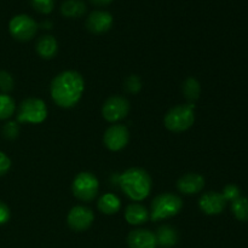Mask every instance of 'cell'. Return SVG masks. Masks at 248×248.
Segmentation results:
<instances>
[{"mask_svg": "<svg viewBox=\"0 0 248 248\" xmlns=\"http://www.w3.org/2000/svg\"><path fill=\"white\" fill-rule=\"evenodd\" d=\"M203 186H205V179L198 173H186L177 182L178 190L186 195L198 194L199 191L202 190Z\"/></svg>", "mask_w": 248, "mask_h": 248, "instance_id": "obj_14", "label": "cell"}, {"mask_svg": "<svg viewBox=\"0 0 248 248\" xmlns=\"http://www.w3.org/2000/svg\"><path fill=\"white\" fill-rule=\"evenodd\" d=\"M10 219V210L2 201H0V225L5 224Z\"/></svg>", "mask_w": 248, "mask_h": 248, "instance_id": "obj_29", "label": "cell"}, {"mask_svg": "<svg viewBox=\"0 0 248 248\" xmlns=\"http://www.w3.org/2000/svg\"><path fill=\"white\" fill-rule=\"evenodd\" d=\"M130 140V133L126 126L113 125L106 131L103 142L106 147L111 152H119L127 145Z\"/></svg>", "mask_w": 248, "mask_h": 248, "instance_id": "obj_9", "label": "cell"}, {"mask_svg": "<svg viewBox=\"0 0 248 248\" xmlns=\"http://www.w3.org/2000/svg\"><path fill=\"white\" fill-rule=\"evenodd\" d=\"M232 211L235 217L241 222H248V199L241 198L232 202Z\"/></svg>", "mask_w": 248, "mask_h": 248, "instance_id": "obj_21", "label": "cell"}, {"mask_svg": "<svg viewBox=\"0 0 248 248\" xmlns=\"http://www.w3.org/2000/svg\"><path fill=\"white\" fill-rule=\"evenodd\" d=\"M182 207L183 202L179 196L173 194H161L153 200L150 218L153 220L167 219L176 216Z\"/></svg>", "mask_w": 248, "mask_h": 248, "instance_id": "obj_4", "label": "cell"}, {"mask_svg": "<svg viewBox=\"0 0 248 248\" xmlns=\"http://www.w3.org/2000/svg\"><path fill=\"white\" fill-rule=\"evenodd\" d=\"M155 237H156L157 245L165 248H170L173 247L178 241V232L170 225H162L157 229Z\"/></svg>", "mask_w": 248, "mask_h": 248, "instance_id": "obj_17", "label": "cell"}, {"mask_svg": "<svg viewBox=\"0 0 248 248\" xmlns=\"http://www.w3.org/2000/svg\"><path fill=\"white\" fill-rule=\"evenodd\" d=\"M61 11L65 17H80L86 12V5L82 0H64Z\"/></svg>", "mask_w": 248, "mask_h": 248, "instance_id": "obj_18", "label": "cell"}, {"mask_svg": "<svg viewBox=\"0 0 248 248\" xmlns=\"http://www.w3.org/2000/svg\"><path fill=\"white\" fill-rule=\"evenodd\" d=\"M10 167H11V160L9 159L6 154L0 152V176H4L5 173H7Z\"/></svg>", "mask_w": 248, "mask_h": 248, "instance_id": "obj_28", "label": "cell"}, {"mask_svg": "<svg viewBox=\"0 0 248 248\" xmlns=\"http://www.w3.org/2000/svg\"><path fill=\"white\" fill-rule=\"evenodd\" d=\"M84 89L81 74L75 70H65L51 82V97L61 108H72L80 101Z\"/></svg>", "mask_w": 248, "mask_h": 248, "instance_id": "obj_1", "label": "cell"}, {"mask_svg": "<svg viewBox=\"0 0 248 248\" xmlns=\"http://www.w3.org/2000/svg\"><path fill=\"white\" fill-rule=\"evenodd\" d=\"M119 184L124 193L135 201H142L152 190V179L142 169H130L119 176Z\"/></svg>", "mask_w": 248, "mask_h": 248, "instance_id": "obj_2", "label": "cell"}, {"mask_svg": "<svg viewBox=\"0 0 248 248\" xmlns=\"http://www.w3.org/2000/svg\"><path fill=\"white\" fill-rule=\"evenodd\" d=\"M120 200L114 194H106L98 201V208L104 215H115L120 210Z\"/></svg>", "mask_w": 248, "mask_h": 248, "instance_id": "obj_19", "label": "cell"}, {"mask_svg": "<svg viewBox=\"0 0 248 248\" xmlns=\"http://www.w3.org/2000/svg\"><path fill=\"white\" fill-rule=\"evenodd\" d=\"M9 31L15 39L21 41L31 40L38 31V23L28 15H17L9 23Z\"/></svg>", "mask_w": 248, "mask_h": 248, "instance_id": "obj_7", "label": "cell"}, {"mask_svg": "<svg viewBox=\"0 0 248 248\" xmlns=\"http://www.w3.org/2000/svg\"><path fill=\"white\" fill-rule=\"evenodd\" d=\"M125 87L128 92H131V93H137L140 90V87H142L140 79L137 75H131V77H128L127 79L125 80Z\"/></svg>", "mask_w": 248, "mask_h": 248, "instance_id": "obj_26", "label": "cell"}, {"mask_svg": "<svg viewBox=\"0 0 248 248\" xmlns=\"http://www.w3.org/2000/svg\"><path fill=\"white\" fill-rule=\"evenodd\" d=\"M14 89V79L11 74L5 70H0V90L2 92H10Z\"/></svg>", "mask_w": 248, "mask_h": 248, "instance_id": "obj_23", "label": "cell"}, {"mask_svg": "<svg viewBox=\"0 0 248 248\" xmlns=\"http://www.w3.org/2000/svg\"><path fill=\"white\" fill-rule=\"evenodd\" d=\"M31 4L38 11L43 12V14H48L52 11L53 6H55V0H31Z\"/></svg>", "mask_w": 248, "mask_h": 248, "instance_id": "obj_25", "label": "cell"}, {"mask_svg": "<svg viewBox=\"0 0 248 248\" xmlns=\"http://www.w3.org/2000/svg\"><path fill=\"white\" fill-rule=\"evenodd\" d=\"M113 24V16L104 10H94L86 19V28L93 34L106 33Z\"/></svg>", "mask_w": 248, "mask_h": 248, "instance_id": "obj_11", "label": "cell"}, {"mask_svg": "<svg viewBox=\"0 0 248 248\" xmlns=\"http://www.w3.org/2000/svg\"><path fill=\"white\" fill-rule=\"evenodd\" d=\"M92 4H96V5H107L111 1V0H90Z\"/></svg>", "mask_w": 248, "mask_h": 248, "instance_id": "obj_30", "label": "cell"}, {"mask_svg": "<svg viewBox=\"0 0 248 248\" xmlns=\"http://www.w3.org/2000/svg\"><path fill=\"white\" fill-rule=\"evenodd\" d=\"M94 219L93 212L85 206H75L68 215V225L74 232H84L91 227Z\"/></svg>", "mask_w": 248, "mask_h": 248, "instance_id": "obj_10", "label": "cell"}, {"mask_svg": "<svg viewBox=\"0 0 248 248\" xmlns=\"http://www.w3.org/2000/svg\"><path fill=\"white\" fill-rule=\"evenodd\" d=\"M18 132L19 127L17 125V123H15V121H9L2 127V135H4V137L6 140H15L18 136Z\"/></svg>", "mask_w": 248, "mask_h": 248, "instance_id": "obj_24", "label": "cell"}, {"mask_svg": "<svg viewBox=\"0 0 248 248\" xmlns=\"http://www.w3.org/2000/svg\"><path fill=\"white\" fill-rule=\"evenodd\" d=\"M222 195L224 196L225 200L232 201H232L240 198V189L236 186H234V184H229V186H227L224 188Z\"/></svg>", "mask_w": 248, "mask_h": 248, "instance_id": "obj_27", "label": "cell"}, {"mask_svg": "<svg viewBox=\"0 0 248 248\" xmlns=\"http://www.w3.org/2000/svg\"><path fill=\"white\" fill-rule=\"evenodd\" d=\"M182 90H183V93L184 96H186V98L188 99V101H190L191 103H194V102L199 99L201 87L198 80L194 79V78L186 79V81H184L183 86H182Z\"/></svg>", "mask_w": 248, "mask_h": 248, "instance_id": "obj_20", "label": "cell"}, {"mask_svg": "<svg viewBox=\"0 0 248 248\" xmlns=\"http://www.w3.org/2000/svg\"><path fill=\"white\" fill-rule=\"evenodd\" d=\"M15 106L14 99L7 94H0V120H6V119L11 118L15 113Z\"/></svg>", "mask_w": 248, "mask_h": 248, "instance_id": "obj_22", "label": "cell"}, {"mask_svg": "<svg viewBox=\"0 0 248 248\" xmlns=\"http://www.w3.org/2000/svg\"><path fill=\"white\" fill-rule=\"evenodd\" d=\"M130 111V103L121 96L109 97L102 107V115L109 123L123 120Z\"/></svg>", "mask_w": 248, "mask_h": 248, "instance_id": "obj_8", "label": "cell"}, {"mask_svg": "<svg viewBox=\"0 0 248 248\" xmlns=\"http://www.w3.org/2000/svg\"><path fill=\"white\" fill-rule=\"evenodd\" d=\"M130 248H156L157 242L155 234L147 229L133 230L127 237Z\"/></svg>", "mask_w": 248, "mask_h": 248, "instance_id": "obj_13", "label": "cell"}, {"mask_svg": "<svg viewBox=\"0 0 248 248\" xmlns=\"http://www.w3.org/2000/svg\"><path fill=\"white\" fill-rule=\"evenodd\" d=\"M125 218L131 225H140L149 219V212L140 203H131L126 208Z\"/></svg>", "mask_w": 248, "mask_h": 248, "instance_id": "obj_15", "label": "cell"}, {"mask_svg": "<svg viewBox=\"0 0 248 248\" xmlns=\"http://www.w3.org/2000/svg\"><path fill=\"white\" fill-rule=\"evenodd\" d=\"M195 121L194 104H181L172 108L165 116V126L172 132H184Z\"/></svg>", "mask_w": 248, "mask_h": 248, "instance_id": "obj_3", "label": "cell"}, {"mask_svg": "<svg viewBox=\"0 0 248 248\" xmlns=\"http://www.w3.org/2000/svg\"><path fill=\"white\" fill-rule=\"evenodd\" d=\"M98 179L90 172H81L73 181L72 190L75 198L81 201H92L98 194Z\"/></svg>", "mask_w": 248, "mask_h": 248, "instance_id": "obj_5", "label": "cell"}, {"mask_svg": "<svg viewBox=\"0 0 248 248\" xmlns=\"http://www.w3.org/2000/svg\"><path fill=\"white\" fill-rule=\"evenodd\" d=\"M57 40L52 35H43L36 44V51H38L39 56L45 60L55 57V55L57 53Z\"/></svg>", "mask_w": 248, "mask_h": 248, "instance_id": "obj_16", "label": "cell"}, {"mask_svg": "<svg viewBox=\"0 0 248 248\" xmlns=\"http://www.w3.org/2000/svg\"><path fill=\"white\" fill-rule=\"evenodd\" d=\"M225 205H227V200L224 199V196L220 193H216V191L203 194L199 200V206L202 210V212L210 216L222 213L224 211Z\"/></svg>", "mask_w": 248, "mask_h": 248, "instance_id": "obj_12", "label": "cell"}, {"mask_svg": "<svg viewBox=\"0 0 248 248\" xmlns=\"http://www.w3.org/2000/svg\"><path fill=\"white\" fill-rule=\"evenodd\" d=\"M47 116V108L44 101L39 98L24 99L18 109L17 120L19 123L40 124Z\"/></svg>", "mask_w": 248, "mask_h": 248, "instance_id": "obj_6", "label": "cell"}]
</instances>
